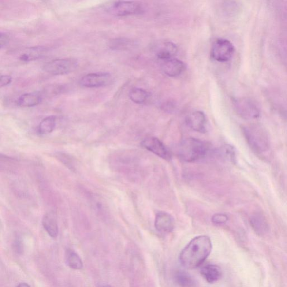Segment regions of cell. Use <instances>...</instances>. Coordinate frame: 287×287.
Returning <instances> with one entry per match:
<instances>
[{
    "instance_id": "22",
    "label": "cell",
    "mask_w": 287,
    "mask_h": 287,
    "mask_svg": "<svg viewBox=\"0 0 287 287\" xmlns=\"http://www.w3.org/2000/svg\"><path fill=\"white\" fill-rule=\"evenodd\" d=\"M57 125V117L51 115L44 119L40 123L38 126V131L41 135L51 133L55 129Z\"/></svg>"
},
{
    "instance_id": "19",
    "label": "cell",
    "mask_w": 287,
    "mask_h": 287,
    "mask_svg": "<svg viewBox=\"0 0 287 287\" xmlns=\"http://www.w3.org/2000/svg\"><path fill=\"white\" fill-rule=\"evenodd\" d=\"M66 258L67 264L73 270H81L83 268V263L80 257L77 253L68 249L66 251Z\"/></svg>"
},
{
    "instance_id": "16",
    "label": "cell",
    "mask_w": 287,
    "mask_h": 287,
    "mask_svg": "<svg viewBox=\"0 0 287 287\" xmlns=\"http://www.w3.org/2000/svg\"><path fill=\"white\" fill-rule=\"evenodd\" d=\"M42 95L37 93H28L21 95L17 100L16 104L21 107H33L42 102Z\"/></svg>"
},
{
    "instance_id": "1",
    "label": "cell",
    "mask_w": 287,
    "mask_h": 287,
    "mask_svg": "<svg viewBox=\"0 0 287 287\" xmlns=\"http://www.w3.org/2000/svg\"><path fill=\"white\" fill-rule=\"evenodd\" d=\"M212 248V242L210 237L197 236L182 249L180 256V262L187 269H195L210 256Z\"/></svg>"
},
{
    "instance_id": "29",
    "label": "cell",
    "mask_w": 287,
    "mask_h": 287,
    "mask_svg": "<svg viewBox=\"0 0 287 287\" xmlns=\"http://www.w3.org/2000/svg\"><path fill=\"white\" fill-rule=\"evenodd\" d=\"M102 287H112L111 286H109V285H106V286H104Z\"/></svg>"
},
{
    "instance_id": "8",
    "label": "cell",
    "mask_w": 287,
    "mask_h": 287,
    "mask_svg": "<svg viewBox=\"0 0 287 287\" xmlns=\"http://www.w3.org/2000/svg\"><path fill=\"white\" fill-rule=\"evenodd\" d=\"M112 81L109 73L99 72L89 73L81 78L80 84L84 87L99 88L109 85Z\"/></svg>"
},
{
    "instance_id": "18",
    "label": "cell",
    "mask_w": 287,
    "mask_h": 287,
    "mask_svg": "<svg viewBox=\"0 0 287 287\" xmlns=\"http://www.w3.org/2000/svg\"><path fill=\"white\" fill-rule=\"evenodd\" d=\"M250 222L255 232L259 234H264L269 230V225L264 216L260 213H255L252 215Z\"/></svg>"
},
{
    "instance_id": "5",
    "label": "cell",
    "mask_w": 287,
    "mask_h": 287,
    "mask_svg": "<svg viewBox=\"0 0 287 287\" xmlns=\"http://www.w3.org/2000/svg\"><path fill=\"white\" fill-rule=\"evenodd\" d=\"M77 66L76 59L60 58L47 62L43 66V70L52 76H62L73 72Z\"/></svg>"
},
{
    "instance_id": "26",
    "label": "cell",
    "mask_w": 287,
    "mask_h": 287,
    "mask_svg": "<svg viewBox=\"0 0 287 287\" xmlns=\"http://www.w3.org/2000/svg\"><path fill=\"white\" fill-rule=\"evenodd\" d=\"M10 36L6 33L1 32L0 34V47L1 48L5 47L9 42Z\"/></svg>"
},
{
    "instance_id": "20",
    "label": "cell",
    "mask_w": 287,
    "mask_h": 287,
    "mask_svg": "<svg viewBox=\"0 0 287 287\" xmlns=\"http://www.w3.org/2000/svg\"><path fill=\"white\" fill-rule=\"evenodd\" d=\"M129 96L132 102L136 104H143L146 102L149 97V93L145 89L134 88L130 90Z\"/></svg>"
},
{
    "instance_id": "28",
    "label": "cell",
    "mask_w": 287,
    "mask_h": 287,
    "mask_svg": "<svg viewBox=\"0 0 287 287\" xmlns=\"http://www.w3.org/2000/svg\"><path fill=\"white\" fill-rule=\"evenodd\" d=\"M17 287H30V286L28 284V283H21L17 286Z\"/></svg>"
},
{
    "instance_id": "15",
    "label": "cell",
    "mask_w": 287,
    "mask_h": 287,
    "mask_svg": "<svg viewBox=\"0 0 287 287\" xmlns=\"http://www.w3.org/2000/svg\"><path fill=\"white\" fill-rule=\"evenodd\" d=\"M201 275L207 282L213 283L219 280L222 276V271L217 265L208 264L200 270Z\"/></svg>"
},
{
    "instance_id": "4",
    "label": "cell",
    "mask_w": 287,
    "mask_h": 287,
    "mask_svg": "<svg viewBox=\"0 0 287 287\" xmlns=\"http://www.w3.org/2000/svg\"><path fill=\"white\" fill-rule=\"evenodd\" d=\"M106 10L113 16L125 17L142 14L144 8L142 3L139 2L117 1L112 3Z\"/></svg>"
},
{
    "instance_id": "25",
    "label": "cell",
    "mask_w": 287,
    "mask_h": 287,
    "mask_svg": "<svg viewBox=\"0 0 287 287\" xmlns=\"http://www.w3.org/2000/svg\"><path fill=\"white\" fill-rule=\"evenodd\" d=\"M228 221V217L225 214H216L212 218V222L217 225H222Z\"/></svg>"
},
{
    "instance_id": "11",
    "label": "cell",
    "mask_w": 287,
    "mask_h": 287,
    "mask_svg": "<svg viewBox=\"0 0 287 287\" xmlns=\"http://www.w3.org/2000/svg\"><path fill=\"white\" fill-rule=\"evenodd\" d=\"M174 225V219L170 214L164 212H159L156 214L155 227L158 232L162 233H169L172 232Z\"/></svg>"
},
{
    "instance_id": "24",
    "label": "cell",
    "mask_w": 287,
    "mask_h": 287,
    "mask_svg": "<svg viewBox=\"0 0 287 287\" xmlns=\"http://www.w3.org/2000/svg\"><path fill=\"white\" fill-rule=\"evenodd\" d=\"M223 156L229 161L233 162L235 160V151L233 147L230 145H226L222 149Z\"/></svg>"
},
{
    "instance_id": "6",
    "label": "cell",
    "mask_w": 287,
    "mask_h": 287,
    "mask_svg": "<svg viewBox=\"0 0 287 287\" xmlns=\"http://www.w3.org/2000/svg\"><path fill=\"white\" fill-rule=\"evenodd\" d=\"M234 52L235 48L230 40L218 39L212 44L211 57L216 61L225 63L230 61L233 58Z\"/></svg>"
},
{
    "instance_id": "23",
    "label": "cell",
    "mask_w": 287,
    "mask_h": 287,
    "mask_svg": "<svg viewBox=\"0 0 287 287\" xmlns=\"http://www.w3.org/2000/svg\"><path fill=\"white\" fill-rule=\"evenodd\" d=\"M129 46V40L121 38L112 40L109 43V47L113 50H125Z\"/></svg>"
},
{
    "instance_id": "12",
    "label": "cell",
    "mask_w": 287,
    "mask_h": 287,
    "mask_svg": "<svg viewBox=\"0 0 287 287\" xmlns=\"http://www.w3.org/2000/svg\"><path fill=\"white\" fill-rule=\"evenodd\" d=\"M186 68L185 63L176 58L164 61L162 68L164 73L170 77L180 76Z\"/></svg>"
},
{
    "instance_id": "2",
    "label": "cell",
    "mask_w": 287,
    "mask_h": 287,
    "mask_svg": "<svg viewBox=\"0 0 287 287\" xmlns=\"http://www.w3.org/2000/svg\"><path fill=\"white\" fill-rule=\"evenodd\" d=\"M209 151L208 144L195 138H188L179 145V157L186 162H193L203 159Z\"/></svg>"
},
{
    "instance_id": "13",
    "label": "cell",
    "mask_w": 287,
    "mask_h": 287,
    "mask_svg": "<svg viewBox=\"0 0 287 287\" xmlns=\"http://www.w3.org/2000/svg\"><path fill=\"white\" fill-rule=\"evenodd\" d=\"M48 51V48L45 46H39L28 48L20 54L19 59L24 62L37 60L47 55Z\"/></svg>"
},
{
    "instance_id": "21",
    "label": "cell",
    "mask_w": 287,
    "mask_h": 287,
    "mask_svg": "<svg viewBox=\"0 0 287 287\" xmlns=\"http://www.w3.org/2000/svg\"><path fill=\"white\" fill-rule=\"evenodd\" d=\"M175 280L180 287H195L196 283L188 273L184 271H178L175 275Z\"/></svg>"
},
{
    "instance_id": "17",
    "label": "cell",
    "mask_w": 287,
    "mask_h": 287,
    "mask_svg": "<svg viewBox=\"0 0 287 287\" xmlns=\"http://www.w3.org/2000/svg\"><path fill=\"white\" fill-rule=\"evenodd\" d=\"M42 224L44 230L52 238L57 237L58 234V226L57 220L52 212L47 213L44 216Z\"/></svg>"
},
{
    "instance_id": "9",
    "label": "cell",
    "mask_w": 287,
    "mask_h": 287,
    "mask_svg": "<svg viewBox=\"0 0 287 287\" xmlns=\"http://www.w3.org/2000/svg\"><path fill=\"white\" fill-rule=\"evenodd\" d=\"M142 146L163 159L169 161L172 157V154L162 141L154 137H148L141 143Z\"/></svg>"
},
{
    "instance_id": "10",
    "label": "cell",
    "mask_w": 287,
    "mask_h": 287,
    "mask_svg": "<svg viewBox=\"0 0 287 287\" xmlns=\"http://www.w3.org/2000/svg\"><path fill=\"white\" fill-rule=\"evenodd\" d=\"M186 122L195 131L204 133L207 131V117L203 111H196L188 115Z\"/></svg>"
},
{
    "instance_id": "27",
    "label": "cell",
    "mask_w": 287,
    "mask_h": 287,
    "mask_svg": "<svg viewBox=\"0 0 287 287\" xmlns=\"http://www.w3.org/2000/svg\"><path fill=\"white\" fill-rule=\"evenodd\" d=\"M12 77L9 75H2L0 79V85L1 87L7 86L12 83Z\"/></svg>"
},
{
    "instance_id": "14",
    "label": "cell",
    "mask_w": 287,
    "mask_h": 287,
    "mask_svg": "<svg viewBox=\"0 0 287 287\" xmlns=\"http://www.w3.org/2000/svg\"><path fill=\"white\" fill-rule=\"evenodd\" d=\"M178 53V47L171 42H166L160 45L156 51V56L163 61L174 58Z\"/></svg>"
},
{
    "instance_id": "7",
    "label": "cell",
    "mask_w": 287,
    "mask_h": 287,
    "mask_svg": "<svg viewBox=\"0 0 287 287\" xmlns=\"http://www.w3.org/2000/svg\"><path fill=\"white\" fill-rule=\"evenodd\" d=\"M233 104L238 114L246 120H255L259 117V108L252 100L248 98L237 99L234 100Z\"/></svg>"
},
{
    "instance_id": "3",
    "label": "cell",
    "mask_w": 287,
    "mask_h": 287,
    "mask_svg": "<svg viewBox=\"0 0 287 287\" xmlns=\"http://www.w3.org/2000/svg\"><path fill=\"white\" fill-rule=\"evenodd\" d=\"M243 133L249 147L257 153L262 154L269 150V139L260 126H246L243 128Z\"/></svg>"
}]
</instances>
